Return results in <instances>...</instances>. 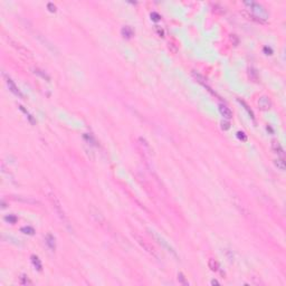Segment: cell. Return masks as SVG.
I'll list each match as a JSON object with an SVG mask.
<instances>
[{"label":"cell","mask_w":286,"mask_h":286,"mask_svg":"<svg viewBox=\"0 0 286 286\" xmlns=\"http://www.w3.org/2000/svg\"><path fill=\"white\" fill-rule=\"evenodd\" d=\"M258 107L261 111H268L272 107V102L267 96H261L258 100Z\"/></svg>","instance_id":"6"},{"label":"cell","mask_w":286,"mask_h":286,"mask_svg":"<svg viewBox=\"0 0 286 286\" xmlns=\"http://www.w3.org/2000/svg\"><path fill=\"white\" fill-rule=\"evenodd\" d=\"M121 34H122V36H123L124 38L130 39V38H132L133 35H134V31H133V29L131 28L130 26H124V27L121 29Z\"/></svg>","instance_id":"9"},{"label":"cell","mask_w":286,"mask_h":286,"mask_svg":"<svg viewBox=\"0 0 286 286\" xmlns=\"http://www.w3.org/2000/svg\"><path fill=\"white\" fill-rule=\"evenodd\" d=\"M4 77H5V80H6V84H7V86L9 87L10 92H12L14 94H15L16 96H18L19 98H24V95H22V93L20 92V90L17 87V85L15 84V82L10 78L9 76H7L4 73Z\"/></svg>","instance_id":"5"},{"label":"cell","mask_w":286,"mask_h":286,"mask_svg":"<svg viewBox=\"0 0 286 286\" xmlns=\"http://www.w3.org/2000/svg\"><path fill=\"white\" fill-rule=\"evenodd\" d=\"M153 236H154V238H156V240L160 244L161 246L163 247L164 249H166L168 253H170L171 255L173 257H176V258H178V255H177V253H176V251H174V248L173 247L171 246L170 244L168 243V241L163 238L162 236H160V235H158V234H156V232H153Z\"/></svg>","instance_id":"4"},{"label":"cell","mask_w":286,"mask_h":286,"mask_svg":"<svg viewBox=\"0 0 286 286\" xmlns=\"http://www.w3.org/2000/svg\"><path fill=\"white\" fill-rule=\"evenodd\" d=\"M133 237L135 238V240L138 241V244L140 245L144 251L148 253V254H150L152 257H154V258H159V254H158V251H156V248H154V246L152 245V244H150L149 241H146L144 238L142 236H140L139 234H134L133 235Z\"/></svg>","instance_id":"2"},{"label":"cell","mask_w":286,"mask_h":286,"mask_svg":"<svg viewBox=\"0 0 286 286\" xmlns=\"http://www.w3.org/2000/svg\"><path fill=\"white\" fill-rule=\"evenodd\" d=\"M156 33L159 35V37H164V30H163V28H161L160 26H156Z\"/></svg>","instance_id":"23"},{"label":"cell","mask_w":286,"mask_h":286,"mask_svg":"<svg viewBox=\"0 0 286 286\" xmlns=\"http://www.w3.org/2000/svg\"><path fill=\"white\" fill-rule=\"evenodd\" d=\"M20 231L24 232V234H26V235H30V236H33V235L35 234V229L30 226L21 227V228H20Z\"/></svg>","instance_id":"17"},{"label":"cell","mask_w":286,"mask_h":286,"mask_svg":"<svg viewBox=\"0 0 286 286\" xmlns=\"http://www.w3.org/2000/svg\"><path fill=\"white\" fill-rule=\"evenodd\" d=\"M5 220L7 221V222H9V224H11V225H14V224L17 222L18 218H17L15 215H8V216L5 217Z\"/></svg>","instance_id":"18"},{"label":"cell","mask_w":286,"mask_h":286,"mask_svg":"<svg viewBox=\"0 0 286 286\" xmlns=\"http://www.w3.org/2000/svg\"><path fill=\"white\" fill-rule=\"evenodd\" d=\"M219 112H220L221 115L224 116V119H226V120H230L231 117H232V112H231V110L229 107H227L226 105H224V104H220L219 105Z\"/></svg>","instance_id":"8"},{"label":"cell","mask_w":286,"mask_h":286,"mask_svg":"<svg viewBox=\"0 0 286 286\" xmlns=\"http://www.w3.org/2000/svg\"><path fill=\"white\" fill-rule=\"evenodd\" d=\"M84 139H85V140H87L88 142H93V144H94V146H96V141L94 140V138L91 135V134H85V135H84Z\"/></svg>","instance_id":"26"},{"label":"cell","mask_w":286,"mask_h":286,"mask_svg":"<svg viewBox=\"0 0 286 286\" xmlns=\"http://www.w3.org/2000/svg\"><path fill=\"white\" fill-rule=\"evenodd\" d=\"M47 8H48V10H49L50 12H55L56 11V6L53 2H48L47 4Z\"/></svg>","instance_id":"27"},{"label":"cell","mask_w":286,"mask_h":286,"mask_svg":"<svg viewBox=\"0 0 286 286\" xmlns=\"http://www.w3.org/2000/svg\"><path fill=\"white\" fill-rule=\"evenodd\" d=\"M238 102L240 103L241 105L244 106V109H245V110L247 111V113H248V114H249V116L251 117V120H255V116H254V112H253V111L251 110V107H249V106L247 105L246 102H245V101H243V100H240V98H238Z\"/></svg>","instance_id":"15"},{"label":"cell","mask_w":286,"mask_h":286,"mask_svg":"<svg viewBox=\"0 0 286 286\" xmlns=\"http://www.w3.org/2000/svg\"><path fill=\"white\" fill-rule=\"evenodd\" d=\"M45 240H46V244H47V246L49 247V249H50V251H55V248H56L55 237L53 236L51 234H48V235L46 236Z\"/></svg>","instance_id":"10"},{"label":"cell","mask_w":286,"mask_h":286,"mask_svg":"<svg viewBox=\"0 0 286 286\" xmlns=\"http://www.w3.org/2000/svg\"><path fill=\"white\" fill-rule=\"evenodd\" d=\"M244 6L246 7L247 12H243L245 16H247L249 19L255 20L257 22H266L268 18H269V12L266 10V8L264 7L263 5L258 4L256 1H245L244 2Z\"/></svg>","instance_id":"1"},{"label":"cell","mask_w":286,"mask_h":286,"mask_svg":"<svg viewBox=\"0 0 286 286\" xmlns=\"http://www.w3.org/2000/svg\"><path fill=\"white\" fill-rule=\"evenodd\" d=\"M178 281L180 282L182 285H189V283H188V281L186 279V277H185V275L182 273H179L178 274Z\"/></svg>","instance_id":"19"},{"label":"cell","mask_w":286,"mask_h":286,"mask_svg":"<svg viewBox=\"0 0 286 286\" xmlns=\"http://www.w3.org/2000/svg\"><path fill=\"white\" fill-rule=\"evenodd\" d=\"M30 259H31V263H33V265H34V267H35L36 269H37L38 272H41V269H43V265H41V261H40V259L38 258V256L33 255V256L30 257Z\"/></svg>","instance_id":"11"},{"label":"cell","mask_w":286,"mask_h":286,"mask_svg":"<svg viewBox=\"0 0 286 286\" xmlns=\"http://www.w3.org/2000/svg\"><path fill=\"white\" fill-rule=\"evenodd\" d=\"M237 138H238L240 141H243V142H246L247 141V135L244 133V132H241V131L237 132Z\"/></svg>","instance_id":"21"},{"label":"cell","mask_w":286,"mask_h":286,"mask_svg":"<svg viewBox=\"0 0 286 286\" xmlns=\"http://www.w3.org/2000/svg\"><path fill=\"white\" fill-rule=\"evenodd\" d=\"M168 48H169V50H170L172 54H176L177 51H178V47H177V45H174L173 43H169Z\"/></svg>","instance_id":"22"},{"label":"cell","mask_w":286,"mask_h":286,"mask_svg":"<svg viewBox=\"0 0 286 286\" xmlns=\"http://www.w3.org/2000/svg\"><path fill=\"white\" fill-rule=\"evenodd\" d=\"M208 266H209V268H210L212 272H218L219 271V268H220L219 263H218L216 259H214V258H210V259L208 261Z\"/></svg>","instance_id":"14"},{"label":"cell","mask_w":286,"mask_h":286,"mask_svg":"<svg viewBox=\"0 0 286 286\" xmlns=\"http://www.w3.org/2000/svg\"><path fill=\"white\" fill-rule=\"evenodd\" d=\"M275 166L281 171L285 170V161H284V159L283 158H277L276 160H275Z\"/></svg>","instance_id":"16"},{"label":"cell","mask_w":286,"mask_h":286,"mask_svg":"<svg viewBox=\"0 0 286 286\" xmlns=\"http://www.w3.org/2000/svg\"><path fill=\"white\" fill-rule=\"evenodd\" d=\"M272 150L274 151L279 158H283V159H284L285 152H284V149H283V146H281V143H279L277 140L272 141Z\"/></svg>","instance_id":"7"},{"label":"cell","mask_w":286,"mask_h":286,"mask_svg":"<svg viewBox=\"0 0 286 286\" xmlns=\"http://www.w3.org/2000/svg\"><path fill=\"white\" fill-rule=\"evenodd\" d=\"M263 50H264V53L266 54V55H273V49H272L271 47H264L263 48Z\"/></svg>","instance_id":"28"},{"label":"cell","mask_w":286,"mask_h":286,"mask_svg":"<svg viewBox=\"0 0 286 286\" xmlns=\"http://www.w3.org/2000/svg\"><path fill=\"white\" fill-rule=\"evenodd\" d=\"M211 285H220V283L217 281V279H212L211 281Z\"/></svg>","instance_id":"29"},{"label":"cell","mask_w":286,"mask_h":286,"mask_svg":"<svg viewBox=\"0 0 286 286\" xmlns=\"http://www.w3.org/2000/svg\"><path fill=\"white\" fill-rule=\"evenodd\" d=\"M20 284H21V285H27V284H31V282L29 281L28 276L21 275V276H20Z\"/></svg>","instance_id":"20"},{"label":"cell","mask_w":286,"mask_h":286,"mask_svg":"<svg viewBox=\"0 0 286 286\" xmlns=\"http://www.w3.org/2000/svg\"><path fill=\"white\" fill-rule=\"evenodd\" d=\"M192 75H193V77H195V78H196V80H198L200 84H202L203 86H207V83H206L207 80L203 77V76L201 75V74H199V73H198V72H196V70H192ZM207 88L210 91V88H209L208 86H207Z\"/></svg>","instance_id":"12"},{"label":"cell","mask_w":286,"mask_h":286,"mask_svg":"<svg viewBox=\"0 0 286 286\" xmlns=\"http://www.w3.org/2000/svg\"><path fill=\"white\" fill-rule=\"evenodd\" d=\"M33 72H34V74H36V75L40 76L43 80H47V82H49L50 80V77L47 74H46L45 72L43 70H40V68H38V67H35V68H33Z\"/></svg>","instance_id":"13"},{"label":"cell","mask_w":286,"mask_h":286,"mask_svg":"<svg viewBox=\"0 0 286 286\" xmlns=\"http://www.w3.org/2000/svg\"><path fill=\"white\" fill-rule=\"evenodd\" d=\"M49 199H50V201L53 202V206H54V208H55L56 212L58 214V216L60 217V219L65 222L66 226H68V220H67V218H66V216H65V212H64L63 208H62L60 201L58 200L57 197H56L55 195H53V193H50L49 195Z\"/></svg>","instance_id":"3"},{"label":"cell","mask_w":286,"mask_h":286,"mask_svg":"<svg viewBox=\"0 0 286 286\" xmlns=\"http://www.w3.org/2000/svg\"><path fill=\"white\" fill-rule=\"evenodd\" d=\"M221 129L224 131H227L230 129V123L228 122V121H222L221 122Z\"/></svg>","instance_id":"24"},{"label":"cell","mask_w":286,"mask_h":286,"mask_svg":"<svg viewBox=\"0 0 286 286\" xmlns=\"http://www.w3.org/2000/svg\"><path fill=\"white\" fill-rule=\"evenodd\" d=\"M151 19L153 20V21H159L161 19V16L158 12L153 11V12H151Z\"/></svg>","instance_id":"25"}]
</instances>
